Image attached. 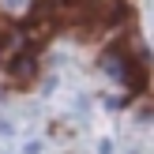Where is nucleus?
<instances>
[{
	"instance_id": "1",
	"label": "nucleus",
	"mask_w": 154,
	"mask_h": 154,
	"mask_svg": "<svg viewBox=\"0 0 154 154\" xmlns=\"http://www.w3.org/2000/svg\"><path fill=\"white\" fill-rule=\"evenodd\" d=\"M45 45L38 34L23 23V15L0 11V79L8 87L23 90L38 79V64H42Z\"/></svg>"
}]
</instances>
